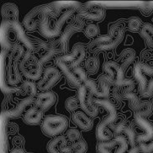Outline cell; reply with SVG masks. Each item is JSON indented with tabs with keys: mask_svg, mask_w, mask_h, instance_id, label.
I'll use <instances>...</instances> for the list:
<instances>
[{
	"mask_svg": "<svg viewBox=\"0 0 153 153\" xmlns=\"http://www.w3.org/2000/svg\"><path fill=\"white\" fill-rule=\"evenodd\" d=\"M0 41L3 50L9 51L15 45L35 52L31 39L25 34V28L19 21H3L0 29Z\"/></svg>",
	"mask_w": 153,
	"mask_h": 153,
	"instance_id": "1",
	"label": "cell"
},
{
	"mask_svg": "<svg viewBox=\"0 0 153 153\" xmlns=\"http://www.w3.org/2000/svg\"><path fill=\"white\" fill-rule=\"evenodd\" d=\"M95 104L98 106H100L104 108L108 114L106 117H104L100 123H99L97 128H96V137L99 142H106L113 140V134L111 128L114 126V122L117 120L118 114L117 110L113 104L112 102H110L108 99H94Z\"/></svg>",
	"mask_w": 153,
	"mask_h": 153,
	"instance_id": "2",
	"label": "cell"
},
{
	"mask_svg": "<svg viewBox=\"0 0 153 153\" xmlns=\"http://www.w3.org/2000/svg\"><path fill=\"white\" fill-rule=\"evenodd\" d=\"M124 36L125 30L121 24H114L109 28L107 35L99 36L91 42L88 45V51L91 53H97L99 51L114 49L121 43Z\"/></svg>",
	"mask_w": 153,
	"mask_h": 153,
	"instance_id": "3",
	"label": "cell"
},
{
	"mask_svg": "<svg viewBox=\"0 0 153 153\" xmlns=\"http://www.w3.org/2000/svg\"><path fill=\"white\" fill-rule=\"evenodd\" d=\"M62 11L55 5L54 2L36 6L28 13L23 19V26L29 31H33L39 28L41 19L45 15H49L51 19H58Z\"/></svg>",
	"mask_w": 153,
	"mask_h": 153,
	"instance_id": "4",
	"label": "cell"
},
{
	"mask_svg": "<svg viewBox=\"0 0 153 153\" xmlns=\"http://www.w3.org/2000/svg\"><path fill=\"white\" fill-rule=\"evenodd\" d=\"M76 10L75 9H69L66 10L62 13V14L55 21L52 25H51V18L49 15H45L41 19L40 25H39V31L41 35L47 39H52L60 37L62 35V30L64 25L68 22L69 19H72Z\"/></svg>",
	"mask_w": 153,
	"mask_h": 153,
	"instance_id": "5",
	"label": "cell"
},
{
	"mask_svg": "<svg viewBox=\"0 0 153 153\" xmlns=\"http://www.w3.org/2000/svg\"><path fill=\"white\" fill-rule=\"evenodd\" d=\"M19 69L27 80L37 81L41 80L44 73V65L40 62L39 57L31 51L25 50L22 59L19 62Z\"/></svg>",
	"mask_w": 153,
	"mask_h": 153,
	"instance_id": "6",
	"label": "cell"
},
{
	"mask_svg": "<svg viewBox=\"0 0 153 153\" xmlns=\"http://www.w3.org/2000/svg\"><path fill=\"white\" fill-rule=\"evenodd\" d=\"M133 75L138 82L140 94L144 98L153 95V66L145 62H136L133 69Z\"/></svg>",
	"mask_w": 153,
	"mask_h": 153,
	"instance_id": "7",
	"label": "cell"
},
{
	"mask_svg": "<svg viewBox=\"0 0 153 153\" xmlns=\"http://www.w3.org/2000/svg\"><path fill=\"white\" fill-rule=\"evenodd\" d=\"M68 127V120L66 116L50 114L44 118L41 123V131L49 137H56L66 131Z\"/></svg>",
	"mask_w": 153,
	"mask_h": 153,
	"instance_id": "8",
	"label": "cell"
},
{
	"mask_svg": "<svg viewBox=\"0 0 153 153\" xmlns=\"http://www.w3.org/2000/svg\"><path fill=\"white\" fill-rule=\"evenodd\" d=\"M85 27V20L76 13V14L72 18L71 22L67 25V27L65 28V30L62 33V35L58 39L62 51V56L68 53L69 41L71 37L77 32L82 31V30H84Z\"/></svg>",
	"mask_w": 153,
	"mask_h": 153,
	"instance_id": "9",
	"label": "cell"
},
{
	"mask_svg": "<svg viewBox=\"0 0 153 153\" xmlns=\"http://www.w3.org/2000/svg\"><path fill=\"white\" fill-rule=\"evenodd\" d=\"M84 85L90 90L94 97H97L99 99H108L109 97L110 88L113 87L110 79L105 74L99 77L98 82L92 79H88Z\"/></svg>",
	"mask_w": 153,
	"mask_h": 153,
	"instance_id": "10",
	"label": "cell"
},
{
	"mask_svg": "<svg viewBox=\"0 0 153 153\" xmlns=\"http://www.w3.org/2000/svg\"><path fill=\"white\" fill-rule=\"evenodd\" d=\"M77 98L82 111L89 117L94 118L99 114L98 106L94 103V96L84 84L78 89Z\"/></svg>",
	"mask_w": 153,
	"mask_h": 153,
	"instance_id": "11",
	"label": "cell"
},
{
	"mask_svg": "<svg viewBox=\"0 0 153 153\" xmlns=\"http://www.w3.org/2000/svg\"><path fill=\"white\" fill-rule=\"evenodd\" d=\"M129 142L124 135H117L109 141L98 142L99 153H126Z\"/></svg>",
	"mask_w": 153,
	"mask_h": 153,
	"instance_id": "12",
	"label": "cell"
},
{
	"mask_svg": "<svg viewBox=\"0 0 153 153\" xmlns=\"http://www.w3.org/2000/svg\"><path fill=\"white\" fill-rule=\"evenodd\" d=\"M125 99L129 101L131 109L135 111V114H139L144 118L149 117L153 113V105L148 100H141L138 95L131 92L126 95Z\"/></svg>",
	"mask_w": 153,
	"mask_h": 153,
	"instance_id": "13",
	"label": "cell"
},
{
	"mask_svg": "<svg viewBox=\"0 0 153 153\" xmlns=\"http://www.w3.org/2000/svg\"><path fill=\"white\" fill-rule=\"evenodd\" d=\"M62 73L57 68L48 67L45 68L43 76L37 84L38 89L42 92L50 91L51 88H52L60 81Z\"/></svg>",
	"mask_w": 153,
	"mask_h": 153,
	"instance_id": "14",
	"label": "cell"
},
{
	"mask_svg": "<svg viewBox=\"0 0 153 153\" xmlns=\"http://www.w3.org/2000/svg\"><path fill=\"white\" fill-rule=\"evenodd\" d=\"M63 62L66 63L70 68H76L79 67L86 57V49L84 45L77 43L72 47L70 53L59 56Z\"/></svg>",
	"mask_w": 153,
	"mask_h": 153,
	"instance_id": "15",
	"label": "cell"
},
{
	"mask_svg": "<svg viewBox=\"0 0 153 153\" xmlns=\"http://www.w3.org/2000/svg\"><path fill=\"white\" fill-rule=\"evenodd\" d=\"M78 14L84 20L102 21L105 16V10L103 8L94 4H82L76 10Z\"/></svg>",
	"mask_w": 153,
	"mask_h": 153,
	"instance_id": "16",
	"label": "cell"
},
{
	"mask_svg": "<svg viewBox=\"0 0 153 153\" xmlns=\"http://www.w3.org/2000/svg\"><path fill=\"white\" fill-rule=\"evenodd\" d=\"M135 124L142 131L141 134L136 136V142L144 144L153 139V124L139 114H135Z\"/></svg>",
	"mask_w": 153,
	"mask_h": 153,
	"instance_id": "17",
	"label": "cell"
},
{
	"mask_svg": "<svg viewBox=\"0 0 153 153\" xmlns=\"http://www.w3.org/2000/svg\"><path fill=\"white\" fill-rule=\"evenodd\" d=\"M103 70L105 75L108 76L112 82L113 86H117L120 84L126 78L124 76V71L117 62L109 61L104 64Z\"/></svg>",
	"mask_w": 153,
	"mask_h": 153,
	"instance_id": "18",
	"label": "cell"
},
{
	"mask_svg": "<svg viewBox=\"0 0 153 153\" xmlns=\"http://www.w3.org/2000/svg\"><path fill=\"white\" fill-rule=\"evenodd\" d=\"M55 63H56L57 68L61 71V72H62L63 75L66 76L68 83H69V85L71 86V87L79 89L83 85V83L76 76L75 72L73 71V69L70 68L66 63L63 62L60 57H56Z\"/></svg>",
	"mask_w": 153,
	"mask_h": 153,
	"instance_id": "19",
	"label": "cell"
},
{
	"mask_svg": "<svg viewBox=\"0 0 153 153\" xmlns=\"http://www.w3.org/2000/svg\"><path fill=\"white\" fill-rule=\"evenodd\" d=\"M35 100H36L35 98L23 99L22 100H20L19 102V104L14 108L3 111L2 117L5 120H9V119H14V118H18L21 116L29 106H30L32 104H35Z\"/></svg>",
	"mask_w": 153,
	"mask_h": 153,
	"instance_id": "20",
	"label": "cell"
},
{
	"mask_svg": "<svg viewBox=\"0 0 153 153\" xmlns=\"http://www.w3.org/2000/svg\"><path fill=\"white\" fill-rule=\"evenodd\" d=\"M56 99H57V97L54 92L52 91L42 92L36 96L34 106L40 108L44 112V111L48 110L56 104Z\"/></svg>",
	"mask_w": 153,
	"mask_h": 153,
	"instance_id": "21",
	"label": "cell"
},
{
	"mask_svg": "<svg viewBox=\"0 0 153 153\" xmlns=\"http://www.w3.org/2000/svg\"><path fill=\"white\" fill-rule=\"evenodd\" d=\"M68 142L66 136H56L48 142L47 151L49 153H73L72 147L68 146Z\"/></svg>",
	"mask_w": 153,
	"mask_h": 153,
	"instance_id": "22",
	"label": "cell"
},
{
	"mask_svg": "<svg viewBox=\"0 0 153 153\" xmlns=\"http://www.w3.org/2000/svg\"><path fill=\"white\" fill-rule=\"evenodd\" d=\"M135 82L132 79H125L120 84L113 86L112 95L113 98L116 101H121L125 99V97L128 94L133 92L135 88Z\"/></svg>",
	"mask_w": 153,
	"mask_h": 153,
	"instance_id": "23",
	"label": "cell"
},
{
	"mask_svg": "<svg viewBox=\"0 0 153 153\" xmlns=\"http://www.w3.org/2000/svg\"><path fill=\"white\" fill-rule=\"evenodd\" d=\"M72 120L78 128H80L82 131H88L93 128L94 123L92 119L82 110H76L72 113Z\"/></svg>",
	"mask_w": 153,
	"mask_h": 153,
	"instance_id": "24",
	"label": "cell"
},
{
	"mask_svg": "<svg viewBox=\"0 0 153 153\" xmlns=\"http://www.w3.org/2000/svg\"><path fill=\"white\" fill-rule=\"evenodd\" d=\"M44 120L43 111L36 106H32L26 110L24 114V122L28 126H38Z\"/></svg>",
	"mask_w": 153,
	"mask_h": 153,
	"instance_id": "25",
	"label": "cell"
},
{
	"mask_svg": "<svg viewBox=\"0 0 153 153\" xmlns=\"http://www.w3.org/2000/svg\"><path fill=\"white\" fill-rule=\"evenodd\" d=\"M1 14L4 21H19V8L14 3H5L2 6Z\"/></svg>",
	"mask_w": 153,
	"mask_h": 153,
	"instance_id": "26",
	"label": "cell"
},
{
	"mask_svg": "<svg viewBox=\"0 0 153 153\" xmlns=\"http://www.w3.org/2000/svg\"><path fill=\"white\" fill-rule=\"evenodd\" d=\"M37 88L38 87L33 81L25 80L21 83V85L19 86L18 94L24 99L27 98H35L37 94Z\"/></svg>",
	"mask_w": 153,
	"mask_h": 153,
	"instance_id": "27",
	"label": "cell"
},
{
	"mask_svg": "<svg viewBox=\"0 0 153 153\" xmlns=\"http://www.w3.org/2000/svg\"><path fill=\"white\" fill-rule=\"evenodd\" d=\"M135 59V51L134 49L131 48H127L125 49L120 55L117 62L120 66L122 70L125 72L128 67L131 65V63L134 62Z\"/></svg>",
	"mask_w": 153,
	"mask_h": 153,
	"instance_id": "28",
	"label": "cell"
},
{
	"mask_svg": "<svg viewBox=\"0 0 153 153\" xmlns=\"http://www.w3.org/2000/svg\"><path fill=\"white\" fill-rule=\"evenodd\" d=\"M141 37L144 39L148 46L153 48V25L151 24H144L141 30L140 31Z\"/></svg>",
	"mask_w": 153,
	"mask_h": 153,
	"instance_id": "29",
	"label": "cell"
},
{
	"mask_svg": "<svg viewBox=\"0 0 153 153\" xmlns=\"http://www.w3.org/2000/svg\"><path fill=\"white\" fill-rule=\"evenodd\" d=\"M86 72L89 74H95L99 71V60L95 56H90L85 60L84 62Z\"/></svg>",
	"mask_w": 153,
	"mask_h": 153,
	"instance_id": "30",
	"label": "cell"
},
{
	"mask_svg": "<svg viewBox=\"0 0 153 153\" xmlns=\"http://www.w3.org/2000/svg\"><path fill=\"white\" fill-rule=\"evenodd\" d=\"M30 39H31L34 48H35V53L40 54V56L45 54V52L49 50V42H45V41L39 39V38H36V37H31Z\"/></svg>",
	"mask_w": 153,
	"mask_h": 153,
	"instance_id": "31",
	"label": "cell"
},
{
	"mask_svg": "<svg viewBox=\"0 0 153 153\" xmlns=\"http://www.w3.org/2000/svg\"><path fill=\"white\" fill-rule=\"evenodd\" d=\"M124 136L126 137L129 144L131 145L132 147H135L136 146V136H137V134H136V131H135V126H131V125H127V126L126 127V129L124 130ZM122 134V135H123Z\"/></svg>",
	"mask_w": 153,
	"mask_h": 153,
	"instance_id": "32",
	"label": "cell"
},
{
	"mask_svg": "<svg viewBox=\"0 0 153 153\" xmlns=\"http://www.w3.org/2000/svg\"><path fill=\"white\" fill-rule=\"evenodd\" d=\"M144 24L141 19L136 16H132L128 21V29L131 32H140L143 27Z\"/></svg>",
	"mask_w": 153,
	"mask_h": 153,
	"instance_id": "33",
	"label": "cell"
},
{
	"mask_svg": "<svg viewBox=\"0 0 153 153\" xmlns=\"http://www.w3.org/2000/svg\"><path fill=\"white\" fill-rule=\"evenodd\" d=\"M79 106H80V104H79V99L77 98V96L69 97L65 102V107L69 112H75Z\"/></svg>",
	"mask_w": 153,
	"mask_h": 153,
	"instance_id": "34",
	"label": "cell"
},
{
	"mask_svg": "<svg viewBox=\"0 0 153 153\" xmlns=\"http://www.w3.org/2000/svg\"><path fill=\"white\" fill-rule=\"evenodd\" d=\"M66 138L68 140V141L72 142L73 144L76 141H78L79 140H81L80 139L81 138V133L76 128H70L66 132Z\"/></svg>",
	"mask_w": 153,
	"mask_h": 153,
	"instance_id": "35",
	"label": "cell"
},
{
	"mask_svg": "<svg viewBox=\"0 0 153 153\" xmlns=\"http://www.w3.org/2000/svg\"><path fill=\"white\" fill-rule=\"evenodd\" d=\"M84 34L88 38H94L96 36H98L100 33V29L94 24H88L86 25L84 29Z\"/></svg>",
	"mask_w": 153,
	"mask_h": 153,
	"instance_id": "36",
	"label": "cell"
},
{
	"mask_svg": "<svg viewBox=\"0 0 153 153\" xmlns=\"http://www.w3.org/2000/svg\"><path fill=\"white\" fill-rule=\"evenodd\" d=\"M73 153H86L88 150L87 142L83 140H79L71 146Z\"/></svg>",
	"mask_w": 153,
	"mask_h": 153,
	"instance_id": "37",
	"label": "cell"
},
{
	"mask_svg": "<svg viewBox=\"0 0 153 153\" xmlns=\"http://www.w3.org/2000/svg\"><path fill=\"white\" fill-rule=\"evenodd\" d=\"M73 71L75 72V74L76 75V76L79 78V80H80L83 84L89 79L88 76L87 72H85V70H84L83 68H80V67H77V68H73Z\"/></svg>",
	"mask_w": 153,
	"mask_h": 153,
	"instance_id": "38",
	"label": "cell"
},
{
	"mask_svg": "<svg viewBox=\"0 0 153 153\" xmlns=\"http://www.w3.org/2000/svg\"><path fill=\"white\" fill-rule=\"evenodd\" d=\"M140 152L142 153H152L153 152V141L149 144H140L139 145Z\"/></svg>",
	"mask_w": 153,
	"mask_h": 153,
	"instance_id": "39",
	"label": "cell"
},
{
	"mask_svg": "<svg viewBox=\"0 0 153 153\" xmlns=\"http://www.w3.org/2000/svg\"><path fill=\"white\" fill-rule=\"evenodd\" d=\"M13 145L16 148H22L23 145L25 144V139L21 135H16L13 138Z\"/></svg>",
	"mask_w": 153,
	"mask_h": 153,
	"instance_id": "40",
	"label": "cell"
},
{
	"mask_svg": "<svg viewBox=\"0 0 153 153\" xmlns=\"http://www.w3.org/2000/svg\"><path fill=\"white\" fill-rule=\"evenodd\" d=\"M6 130H7V132H8L9 135H14V134H16V133L18 132L19 127L16 124L10 123V124H9V125L7 126Z\"/></svg>",
	"mask_w": 153,
	"mask_h": 153,
	"instance_id": "41",
	"label": "cell"
},
{
	"mask_svg": "<svg viewBox=\"0 0 153 153\" xmlns=\"http://www.w3.org/2000/svg\"><path fill=\"white\" fill-rule=\"evenodd\" d=\"M9 153H25V150L23 148H16V147H14L13 150H11Z\"/></svg>",
	"mask_w": 153,
	"mask_h": 153,
	"instance_id": "42",
	"label": "cell"
},
{
	"mask_svg": "<svg viewBox=\"0 0 153 153\" xmlns=\"http://www.w3.org/2000/svg\"><path fill=\"white\" fill-rule=\"evenodd\" d=\"M140 150L139 146H135V147H132V148L128 152V153H140Z\"/></svg>",
	"mask_w": 153,
	"mask_h": 153,
	"instance_id": "43",
	"label": "cell"
},
{
	"mask_svg": "<svg viewBox=\"0 0 153 153\" xmlns=\"http://www.w3.org/2000/svg\"><path fill=\"white\" fill-rule=\"evenodd\" d=\"M30 153H32V152H30Z\"/></svg>",
	"mask_w": 153,
	"mask_h": 153,
	"instance_id": "44",
	"label": "cell"
}]
</instances>
